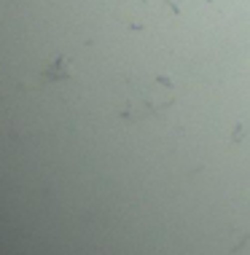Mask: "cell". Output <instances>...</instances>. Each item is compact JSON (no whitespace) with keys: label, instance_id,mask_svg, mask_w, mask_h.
Wrapping results in <instances>:
<instances>
[{"label":"cell","instance_id":"2","mask_svg":"<svg viewBox=\"0 0 250 255\" xmlns=\"http://www.w3.org/2000/svg\"><path fill=\"white\" fill-rule=\"evenodd\" d=\"M75 78V67L70 57H65V54H59L57 59L51 62L48 67H43V70L38 73L35 78V86H48V84H62V81H70Z\"/></svg>","mask_w":250,"mask_h":255},{"label":"cell","instance_id":"1","mask_svg":"<svg viewBox=\"0 0 250 255\" xmlns=\"http://www.w3.org/2000/svg\"><path fill=\"white\" fill-rule=\"evenodd\" d=\"M178 92L167 75H132L124 81V97L119 116L127 124L164 121L175 108Z\"/></svg>","mask_w":250,"mask_h":255}]
</instances>
